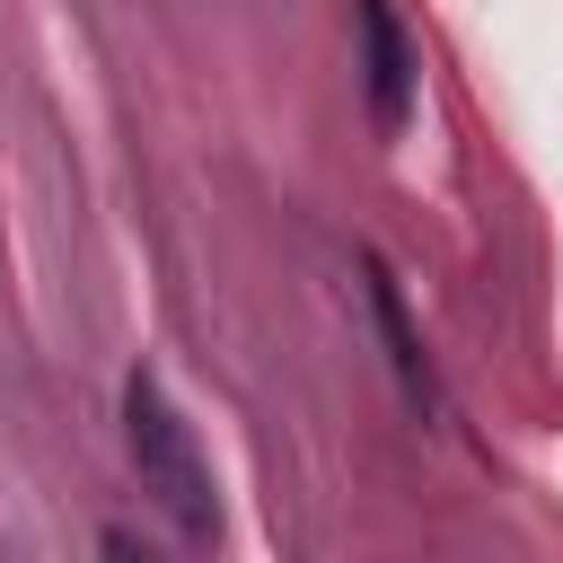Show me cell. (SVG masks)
<instances>
[{
    "instance_id": "obj_2",
    "label": "cell",
    "mask_w": 563,
    "mask_h": 563,
    "mask_svg": "<svg viewBox=\"0 0 563 563\" xmlns=\"http://www.w3.org/2000/svg\"><path fill=\"white\" fill-rule=\"evenodd\" d=\"M352 26H361V70H369V123H378V132H405V114H413L405 26L387 18V0H352Z\"/></svg>"
},
{
    "instance_id": "obj_3",
    "label": "cell",
    "mask_w": 563,
    "mask_h": 563,
    "mask_svg": "<svg viewBox=\"0 0 563 563\" xmlns=\"http://www.w3.org/2000/svg\"><path fill=\"white\" fill-rule=\"evenodd\" d=\"M361 282H369V317H378V343H387V369L405 378V396L431 413L440 405V387H431V361H422V343H413V325H405V299H396V273L387 264H361Z\"/></svg>"
},
{
    "instance_id": "obj_1",
    "label": "cell",
    "mask_w": 563,
    "mask_h": 563,
    "mask_svg": "<svg viewBox=\"0 0 563 563\" xmlns=\"http://www.w3.org/2000/svg\"><path fill=\"white\" fill-rule=\"evenodd\" d=\"M123 449H132V466H141V493H150L185 537H220L211 457H202L194 422L176 413V396H167L150 369H132V378H123Z\"/></svg>"
},
{
    "instance_id": "obj_4",
    "label": "cell",
    "mask_w": 563,
    "mask_h": 563,
    "mask_svg": "<svg viewBox=\"0 0 563 563\" xmlns=\"http://www.w3.org/2000/svg\"><path fill=\"white\" fill-rule=\"evenodd\" d=\"M106 563H150V554H141V545H132L123 528H106Z\"/></svg>"
}]
</instances>
